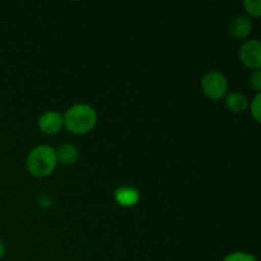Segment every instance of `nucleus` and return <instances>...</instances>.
<instances>
[{
  "instance_id": "f257e3e1",
  "label": "nucleus",
  "mask_w": 261,
  "mask_h": 261,
  "mask_svg": "<svg viewBox=\"0 0 261 261\" xmlns=\"http://www.w3.org/2000/svg\"><path fill=\"white\" fill-rule=\"evenodd\" d=\"M96 112L88 105H76L65 114L63 124L74 134H86L96 125Z\"/></svg>"
},
{
  "instance_id": "f03ea898",
  "label": "nucleus",
  "mask_w": 261,
  "mask_h": 261,
  "mask_svg": "<svg viewBox=\"0 0 261 261\" xmlns=\"http://www.w3.org/2000/svg\"><path fill=\"white\" fill-rule=\"evenodd\" d=\"M58 165L56 152L51 147L41 145L30 153L27 160L28 171L36 177L48 176Z\"/></svg>"
},
{
  "instance_id": "7ed1b4c3",
  "label": "nucleus",
  "mask_w": 261,
  "mask_h": 261,
  "mask_svg": "<svg viewBox=\"0 0 261 261\" xmlns=\"http://www.w3.org/2000/svg\"><path fill=\"white\" fill-rule=\"evenodd\" d=\"M227 79L221 71H209L201 79V89L212 99H219L226 94Z\"/></svg>"
},
{
  "instance_id": "20e7f679",
  "label": "nucleus",
  "mask_w": 261,
  "mask_h": 261,
  "mask_svg": "<svg viewBox=\"0 0 261 261\" xmlns=\"http://www.w3.org/2000/svg\"><path fill=\"white\" fill-rule=\"evenodd\" d=\"M240 59L242 64L250 69H259L261 65V43L257 40L245 42L240 48Z\"/></svg>"
},
{
  "instance_id": "39448f33",
  "label": "nucleus",
  "mask_w": 261,
  "mask_h": 261,
  "mask_svg": "<svg viewBox=\"0 0 261 261\" xmlns=\"http://www.w3.org/2000/svg\"><path fill=\"white\" fill-rule=\"evenodd\" d=\"M38 126H40L41 132L45 133V134H55L63 126V117L58 112L48 111L40 117Z\"/></svg>"
},
{
  "instance_id": "423d86ee",
  "label": "nucleus",
  "mask_w": 261,
  "mask_h": 261,
  "mask_svg": "<svg viewBox=\"0 0 261 261\" xmlns=\"http://www.w3.org/2000/svg\"><path fill=\"white\" fill-rule=\"evenodd\" d=\"M252 23L246 15H239L232 20L229 25V33L233 36L236 40H245L247 36L251 33Z\"/></svg>"
},
{
  "instance_id": "0eeeda50",
  "label": "nucleus",
  "mask_w": 261,
  "mask_h": 261,
  "mask_svg": "<svg viewBox=\"0 0 261 261\" xmlns=\"http://www.w3.org/2000/svg\"><path fill=\"white\" fill-rule=\"evenodd\" d=\"M115 199L120 205L133 206L139 200V193L135 189L124 186V188H120L115 191Z\"/></svg>"
},
{
  "instance_id": "6e6552de",
  "label": "nucleus",
  "mask_w": 261,
  "mask_h": 261,
  "mask_svg": "<svg viewBox=\"0 0 261 261\" xmlns=\"http://www.w3.org/2000/svg\"><path fill=\"white\" fill-rule=\"evenodd\" d=\"M78 149L71 144H63L56 152V160L63 165H73L78 160Z\"/></svg>"
},
{
  "instance_id": "1a4fd4ad",
  "label": "nucleus",
  "mask_w": 261,
  "mask_h": 261,
  "mask_svg": "<svg viewBox=\"0 0 261 261\" xmlns=\"http://www.w3.org/2000/svg\"><path fill=\"white\" fill-rule=\"evenodd\" d=\"M228 110L233 114H241L247 109V98L242 93H231L226 99Z\"/></svg>"
},
{
  "instance_id": "9d476101",
  "label": "nucleus",
  "mask_w": 261,
  "mask_h": 261,
  "mask_svg": "<svg viewBox=\"0 0 261 261\" xmlns=\"http://www.w3.org/2000/svg\"><path fill=\"white\" fill-rule=\"evenodd\" d=\"M247 12L254 17H260L261 14V2L260 0H246L244 3Z\"/></svg>"
},
{
  "instance_id": "9b49d317",
  "label": "nucleus",
  "mask_w": 261,
  "mask_h": 261,
  "mask_svg": "<svg viewBox=\"0 0 261 261\" xmlns=\"http://www.w3.org/2000/svg\"><path fill=\"white\" fill-rule=\"evenodd\" d=\"M223 261H256L254 255L246 254V252H233L229 254Z\"/></svg>"
},
{
  "instance_id": "f8f14e48",
  "label": "nucleus",
  "mask_w": 261,
  "mask_h": 261,
  "mask_svg": "<svg viewBox=\"0 0 261 261\" xmlns=\"http://www.w3.org/2000/svg\"><path fill=\"white\" fill-rule=\"evenodd\" d=\"M250 86L255 89V91H260L261 89V71L257 69L250 76Z\"/></svg>"
},
{
  "instance_id": "ddd939ff",
  "label": "nucleus",
  "mask_w": 261,
  "mask_h": 261,
  "mask_svg": "<svg viewBox=\"0 0 261 261\" xmlns=\"http://www.w3.org/2000/svg\"><path fill=\"white\" fill-rule=\"evenodd\" d=\"M251 112L256 121H260V94H256L254 102L251 105Z\"/></svg>"
},
{
  "instance_id": "4468645a",
  "label": "nucleus",
  "mask_w": 261,
  "mask_h": 261,
  "mask_svg": "<svg viewBox=\"0 0 261 261\" xmlns=\"http://www.w3.org/2000/svg\"><path fill=\"white\" fill-rule=\"evenodd\" d=\"M4 245H3V242L0 241V259H2L3 256H4Z\"/></svg>"
}]
</instances>
